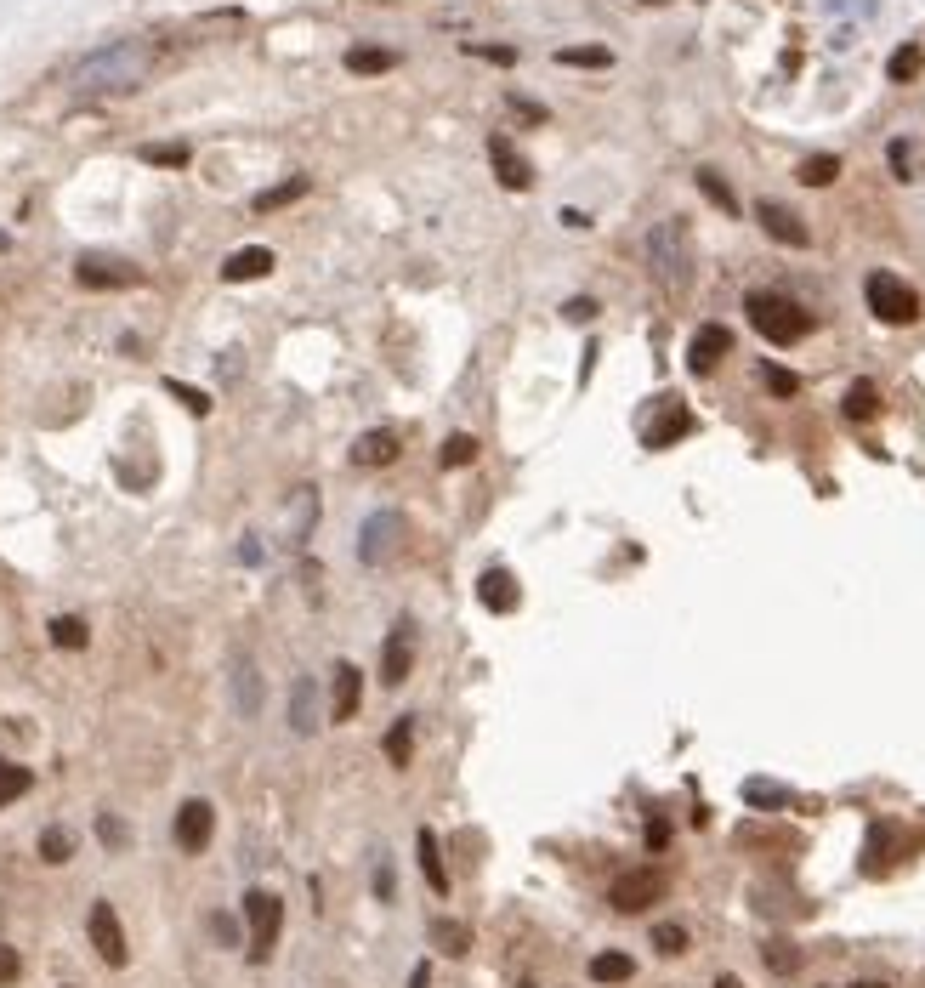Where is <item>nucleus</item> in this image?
<instances>
[{
	"mask_svg": "<svg viewBox=\"0 0 925 988\" xmlns=\"http://www.w3.org/2000/svg\"><path fill=\"white\" fill-rule=\"evenodd\" d=\"M409 671H415V636H409V625H398L381 648V682L398 688V682H409Z\"/></svg>",
	"mask_w": 925,
	"mask_h": 988,
	"instance_id": "nucleus-12",
	"label": "nucleus"
},
{
	"mask_svg": "<svg viewBox=\"0 0 925 988\" xmlns=\"http://www.w3.org/2000/svg\"><path fill=\"white\" fill-rule=\"evenodd\" d=\"M142 159H148V165H188V148H182V142H148Z\"/></svg>",
	"mask_w": 925,
	"mask_h": 988,
	"instance_id": "nucleus-39",
	"label": "nucleus"
},
{
	"mask_svg": "<svg viewBox=\"0 0 925 988\" xmlns=\"http://www.w3.org/2000/svg\"><path fill=\"white\" fill-rule=\"evenodd\" d=\"M52 642H57V648H74V653H80V648H86V642H91L86 619H74V614L52 619Z\"/></svg>",
	"mask_w": 925,
	"mask_h": 988,
	"instance_id": "nucleus-32",
	"label": "nucleus"
},
{
	"mask_svg": "<svg viewBox=\"0 0 925 988\" xmlns=\"http://www.w3.org/2000/svg\"><path fill=\"white\" fill-rule=\"evenodd\" d=\"M437 460H443V466H472V460H477V438H472V432H454V438L443 443V455H437Z\"/></svg>",
	"mask_w": 925,
	"mask_h": 988,
	"instance_id": "nucleus-35",
	"label": "nucleus"
},
{
	"mask_svg": "<svg viewBox=\"0 0 925 988\" xmlns=\"http://www.w3.org/2000/svg\"><path fill=\"white\" fill-rule=\"evenodd\" d=\"M511 108H517V114H528V120H545V108L528 103V97H511Z\"/></svg>",
	"mask_w": 925,
	"mask_h": 988,
	"instance_id": "nucleus-49",
	"label": "nucleus"
},
{
	"mask_svg": "<svg viewBox=\"0 0 925 988\" xmlns=\"http://www.w3.org/2000/svg\"><path fill=\"white\" fill-rule=\"evenodd\" d=\"M97 835H103L108 847H120V841H125V830L114 824V818H97Z\"/></svg>",
	"mask_w": 925,
	"mask_h": 988,
	"instance_id": "nucleus-48",
	"label": "nucleus"
},
{
	"mask_svg": "<svg viewBox=\"0 0 925 988\" xmlns=\"http://www.w3.org/2000/svg\"><path fill=\"white\" fill-rule=\"evenodd\" d=\"M925 69V57H920V46H903V52H891V63H886V74L903 86V80H914V74Z\"/></svg>",
	"mask_w": 925,
	"mask_h": 988,
	"instance_id": "nucleus-36",
	"label": "nucleus"
},
{
	"mask_svg": "<svg viewBox=\"0 0 925 988\" xmlns=\"http://www.w3.org/2000/svg\"><path fill=\"white\" fill-rule=\"evenodd\" d=\"M159 46L154 40H108L103 52H91L74 63L69 74V91L74 97H125V91H137L154 69Z\"/></svg>",
	"mask_w": 925,
	"mask_h": 988,
	"instance_id": "nucleus-1",
	"label": "nucleus"
},
{
	"mask_svg": "<svg viewBox=\"0 0 925 988\" xmlns=\"http://www.w3.org/2000/svg\"><path fill=\"white\" fill-rule=\"evenodd\" d=\"M653 949L659 954H687V932H681L676 920H659V926H653Z\"/></svg>",
	"mask_w": 925,
	"mask_h": 988,
	"instance_id": "nucleus-37",
	"label": "nucleus"
},
{
	"mask_svg": "<svg viewBox=\"0 0 925 988\" xmlns=\"http://www.w3.org/2000/svg\"><path fill=\"white\" fill-rule=\"evenodd\" d=\"M744 313H750V324L772 341V347H795L801 336H812V313H806L801 301L778 296V290H750V296H744Z\"/></svg>",
	"mask_w": 925,
	"mask_h": 988,
	"instance_id": "nucleus-3",
	"label": "nucleus"
},
{
	"mask_svg": "<svg viewBox=\"0 0 925 988\" xmlns=\"http://www.w3.org/2000/svg\"><path fill=\"white\" fill-rule=\"evenodd\" d=\"M647 267H653V279L681 296L687 284H693V239H687V222L681 216H664L659 228L647 233Z\"/></svg>",
	"mask_w": 925,
	"mask_h": 988,
	"instance_id": "nucleus-2",
	"label": "nucleus"
},
{
	"mask_svg": "<svg viewBox=\"0 0 925 988\" xmlns=\"http://www.w3.org/2000/svg\"><path fill=\"white\" fill-rule=\"evenodd\" d=\"M795 177L806 182V188H829V182L840 177V159L835 154H812V159H801V171Z\"/></svg>",
	"mask_w": 925,
	"mask_h": 988,
	"instance_id": "nucleus-29",
	"label": "nucleus"
},
{
	"mask_svg": "<svg viewBox=\"0 0 925 988\" xmlns=\"http://www.w3.org/2000/svg\"><path fill=\"white\" fill-rule=\"evenodd\" d=\"M392 892H398V881H392V869L381 864V869H375V898L386 903V898H392Z\"/></svg>",
	"mask_w": 925,
	"mask_h": 988,
	"instance_id": "nucleus-46",
	"label": "nucleus"
},
{
	"mask_svg": "<svg viewBox=\"0 0 925 988\" xmlns=\"http://www.w3.org/2000/svg\"><path fill=\"white\" fill-rule=\"evenodd\" d=\"M432 943L449 954V960H460V954L472 949V926H466V920H432Z\"/></svg>",
	"mask_w": 925,
	"mask_h": 988,
	"instance_id": "nucleus-24",
	"label": "nucleus"
},
{
	"mask_svg": "<svg viewBox=\"0 0 925 988\" xmlns=\"http://www.w3.org/2000/svg\"><path fill=\"white\" fill-rule=\"evenodd\" d=\"M165 392H171V398H182L193 415H205V409H210V398H205L199 387H188V381H165Z\"/></svg>",
	"mask_w": 925,
	"mask_h": 988,
	"instance_id": "nucleus-40",
	"label": "nucleus"
},
{
	"mask_svg": "<svg viewBox=\"0 0 925 988\" xmlns=\"http://www.w3.org/2000/svg\"><path fill=\"white\" fill-rule=\"evenodd\" d=\"M273 273V250L267 245H250V250H233L222 262V279L227 284H250V279H267Z\"/></svg>",
	"mask_w": 925,
	"mask_h": 988,
	"instance_id": "nucleus-17",
	"label": "nucleus"
},
{
	"mask_svg": "<svg viewBox=\"0 0 925 988\" xmlns=\"http://www.w3.org/2000/svg\"><path fill=\"white\" fill-rule=\"evenodd\" d=\"M409 988H432V971H426V966H415V977H409Z\"/></svg>",
	"mask_w": 925,
	"mask_h": 988,
	"instance_id": "nucleus-50",
	"label": "nucleus"
},
{
	"mask_svg": "<svg viewBox=\"0 0 925 988\" xmlns=\"http://www.w3.org/2000/svg\"><path fill=\"white\" fill-rule=\"evenodd\" d=\"M40 858H46V864H69L74 858V835L69 830H46L40 835Z\"/></svg>",
	"mask_w": 925,
	"mask_h": 988,
	"instance_id": "nucleus-34",
	"label": "nucleus"
},
{
	"mask_svg": "<svg viewBox=\"0 0 925 988\" xmlns=\"http://www.w3.org/2000/svg\"><path fill=\"white\" fill-rule=\"evenodd\" d=\"M245 926H250V960L267 966L279 949V926H284V903L273 892H250L245 898Z\"/></svg>",
	"mask_w": 925,
	"mask_h": 988,
	"instance_id": "nucleus-5",
	"label": "nucleus"
},
{
	"mask_svg": "<svg viewBox=\"0 0 925 988\" xmlns=\"http://www.w3.org/2000/svg\"><path fill=\"white\" fill-rule=\"evenodd\" d=\"M358 705H364V676H358V665H335L330 716H335V722H352V716H358Z\"/></svg>",
	"mask_w": 925,
	"mask_h": 988,
	"instance_id": "nucleus-16",
	"label": "nucleus"
},
{
	"mask_svg": "<svg viewBox=\"0 0 925 988\" xmlns=\"http://www.w3.org/2000/svg\"><path fill=\"white\" fill-rule=\"evenodd\" d=\"M767 966L772 971H795V966H801V954L789 949V943H767Z\"/></svg>",
	"mask_w": 925,
	"mask_h": 988,
	"instance_id": "nucleus-42",
	"label": "nucleus"
},
{
	"mask_svg": "<svg viewBox=\"0 0 925 988\" xmlns=\"http://www.w3.org/2000/svg\"><path fill=\"white\" fill-rule=\"evenodd\" d=\"M591 977L596 983H630V977H636V960L619 954V949H608V954H596L591 960Z\"/></svg>",
	"mask_w": 925,
	"mask_h": 988,
	"instance_id": "nucleus-25",
	"label": "nucleus"
},
{
	"mask_svg": "<svg viewBox=\"0 0 925 988\" xmlns=\"http://www.w3.org/2000/svg\"><path fill=\"white\" fill-rule=\"evenodd\" d=\"M687 432H693V415L681 404H664V415L647 426V449H670V443H681Z\"/></svg>",
	"mask_w": 925,
	"mask_h": 988,
	"instance_id": "nucleus-19",
	"label": "nucleus"
},
{
	"mask_svg": "<svg viewBox=\"0 0 925 988\" xmlns=\"http://www.w3.org/2000/svg\"><path fill=\"white\" fill-rule=\"evenodd\" d=\"M857 988H886V983H857Z\"/></svg>",
	"mask_w": 925,
	"mask_h": 988,
	"instance_id": "nucleus-53",
	"label": "nucleus"
},
{
	"mask_svg": "<svg viewBox=\"0 0 925 988\" xmlns=\"http://www.w3.org/2000/svg\"><path fill=\"white\" fill-rule=\"evenodd\" d=\"M398 534H403L398 517H392V512H375V517L364 523V534H358V557H364V563H386V551L398 546Z\"/></svg>",
	"mask_w": 925,
	"mask_h": 988,
	"instance_id": "nucleus-14",
	"label": "nucleus"
},
{
	"mask_svg": "<svg viewBox=\"0 0 925 988\" xmlns=\"http://www.w3.org/2000/svg\"><path fill=\"white\" fill-rule=\"evenodd\" d=\"M381 750H386V761H392V767L403 773V767L415 761V716H398V722H392V733H386V744H381Z\"/></svg>",
	"mask_w": 925,
	"mask_h": 988,
	"instance_id": "nucleus-23",
	"label": "nucleus"
},
{
	"mask_svg": "<svg viewBox=\"0 0 925 988\" xmlns=\"http://www.w3.org/2000/svg\"><path fill=\"white\" fill-rule=\"evenodd\" d=\"M23 790H29V767H18V761H0V807H12Z\"/></svg>",
	"mask_w": 925,
	"mask_h": 988,
	"instance_id": "nucleus-33",
	"label": "nucleus"
},
{
	"mask_svg": "<svg viewBox=\"0 0 925 988\" xmlns=\"http://www.w3.org/2000/svg\"><path fill=\"white\" fill-rule=\"evenodd\" d=\"M647 6H653V0H647Z\"/></svg>",
	"mask_w": 925,
	"mask_h": 988,
	"instance_id": "nucleus-54",
	"label": "nucleus"
},
{
	"mask_svg": "<svg viewBox=\"0 0 925 988\" xmlns=\"http://www.w3.org/2000/svg\"><path fill=\"white\" fill-rule=\"evenodd\" d=\"M761 375H767V387L778 392V398H795V392H801V381H795V375H789V370H778V364H767V370H761Z\"/></svg>",
	"mask_w": 925,
	"mask_h": 988,
	"instance_id": "nucleus-41",
	"label": "nucleus"
},
{
	"mask_svg": "<svg viewBox=\"0 0 925 988\" xmlns=\"http://www.w3.org/2000/svg\"><path fill=\"white\" fill-rule=\"evenodd\" d=\"M210 830H216V807L210 801H182L176 807V847L182 852H205Z\"/></svg>",
	"mask_w": 925,
	"mask_h": 988,
	"instance_id": "nucleus-9",
	"label": "nucleus"
},
{
	"mask_svg": "<svg viewBox=\"0 0 925 988\" xmlns=\"http://www.w3.org/2000/svg\"><path fill=\"white\" fill-rule=\"evenodd\" d=\"M466 52H483L489 63H517V52H511V46H466Z\"/></svg>",
	"mask_w": 925,
	"mask_h": 988,
	"instance_id": "nucleus-47",
	"label": "nucleus"
},
{
	"mask_svg": "<svg viewBox=\"0 0 925 988\" xmlns=\"http://www.w3.org/2000/svg\"><path fill=\"white\" fill-rule=\"evenodd\" d=\"M0 250H12V239H6V233H0Z\"/></svg>",
	"mask_w": 925,
	"mask_h": 988,
	"instance_id": "nucleus-52",
	"label": "nucleus"
},
{
	"mask_svg": "<svg viewBox=\"0 0 925 988\" xmlns=\"http://www.w3.org/2000/svg\"><path fill=\"white\" fill-rule=\"evenodd\" d=\"M86 932H91V949L103 954V966H125V960H131V949H125V932H120V915H114V903H91Z\"/></svg>",
	"mask_w": 925,
	"mask_h": 988,
	"instance_id": "nucleus-8",
	"label": "nucleus"
},
{
	"mask_svg": "<svg viewBox=\"0 0 925 988\" xmlns=\"http://www.w3.org/2000/svg\"><path fill=\"white\" fill-rule=\"evenodd\" d=\"M290 727H296V733H318V727H324L318 722V682L313 676H301L296 693H290Z\"/></svg>",
	"mask_w": 925,
	"mask_h": 988,
	"instance_id": "nucleus-20",
	"label": "nucleus"
},
{
	"mask_svg": "<svg viewBox=\"0 0 925 988\" xmlns=\"http://www.w3.org/2000/svg\"><path fill=\"white\" fill-rule=\"evenodd\" d=\"M392 460H398V432L392 426H375V432H364V438L352 443V466H364V472L392 466Z\"/></svg>",
	"mask_w": 925,
	"mask_h": 988,
	"instance_id": "nucleus-15",
	"label": "nucleus"
},
{
	"mask_svg": "<svg viewBox=\"0 0 925 988\" xmlns=\"http://www.w3.org/2000/svg\"><path fill=\"white\" fill-rule=\"evenodd\" d=\"M557 63H562V69H608L613 52H608V46H562Z\"/></svg>",
	"mask_w": 925,
	"mask_h": 988,
	"instance_id": "nucleus-28",
	"label": "nucleus"
},
{
	"mask_svg": "<svg viewBox=\"0 0 925 988\" xmlns=\"http://www.w3.org/2000/svg\"><path fill=\"white\" fill-rule=\"evenodd\" d=\"M489 159H494V177L506 182L511 194H523L528 182H534V165L511 148V137H489Z\"/></svg>",
	"mask_w": 925,
	"mask_h": 988,
	"instance_id": "nucleus-13",
	"label": "nucleus"
},
{
	"mask_svg": "<svg viewBox=\"0 0 925 988\" xmlns=\"http://www.w3.org/2000/svg\"><path fill=\"white\" fill-rule=\"evenodd\" d=\"M670 847V824L664 818H647V852H664Z\"/></svg>",
	"mask_w": 925,
	"mask_h": 988,
	"instance_id": "nucleus-44",
	"label": "nucleus"
},
{
	"mask_svg": "<svg viewBox=\"0 0 925 988\" xmlns=\"http://www.w3.org/2000/svg\"><path fill=\"white\" fill-rule=\"evenodd\" d=\"M392 63H398V57L386 52V46H352V52H347V69L352 74H386Z\"/></svg>",
	"mask_w": 925,
	"mask_h": 988,
	"instance_id": "nucleus-27",
	"label": "nucleus"
},
{
	"mask_svg": "<svg viewBox=\"0 0 925 988\" xmlns=\"http://www.w3.org/2000/svg\"><path fill=\"white\" fill-rule=\"evenodd\" d=\"M744 801H755V807H784L789 790H778V784H767V778H750V784H744Z\"/></svg>",
	"mask_w": 925,
	"mask_h": 988,
	"instance_id": "nucleus-38",
	"label": "nucleus"
},
{
	"mask_svg": "<svg viewBox=\"0 0 925 988\" xmlns=\"http://www.w3.org/2000/svg\"><path fill=\"white\" fill-rule=\"evenodd\" d=\"M415 847H420V875H426V886H432L437 898L449 892V869H443V847H437V835L432 830H420L415 835Z\"/></svg>",
	"mask_w": 925,
	"mask_h": 988,
	"instance_id": "nucleus-21",
	"label": "nucleus"
},
{
	"mask_svg": "<svg viewBox=\"0 0 925 988\" xmlns=\"http://www.w3.org/2000/svg\"><path fill=\"white\" fill-rule=\"evenodd\" d=\"M210 932L222 937L227 949H239V920H233V915H210Z\"/></svg>",
	"mask_w": 925,
	"mask_h": 988,
	"instance_id": "nucleus-43",
	"label": "nucleus"
},
{
	"mask_svg": "<svg viewBox=\"0 0 925 988\" xmlns=\"http://www.w3.org/2000/svg\"><path fill=\"white\" fill-rule=\"evenodd\" d=\"M863 296H869V313L880 318V324H914V318H920V296H914L897 273H869Z\"/></svg>",
	"mask_w": 925,
	"mask_h": 988,
	"instance_id": "nucleus-4",
	"label": "nucleus"
},
{
	"mask_svg": "<svg viewBox=\"0 0 925 988\" xmlns=\"http://www.w3.org/2000/svg\"><path fill=\"white\" fill-rule=\"evenodd\" d=\"M233 693H239V710H245V716L262 710V671H256L250 659H233Z\"/></svg>",
	"mask_w": 925,
	"mask_h": 988,
	"instance_id": "nucleus-22",
	"label": "nucleus"
},
{
	"mask_svg": "<svg viewBox=\"0 0 925 988\" xmlns=\"http://www.w3.org/2000/svg\"><path fill=\"white\" fill-rule=\"evenodd\" d=\"M301 194H307V177H290V182H279V188H267V194H256V216H267V211H284V205H296Z\"/></svg>",
	"mask_w": 925,
	"mask_h": 988,
	"instance_id": "nucleus-26",
	"label": "nucleus"
},
{
	"mask_svg": "<svg viewBox=\"0 0 925 988\" xmlns=\"http://www.w3.org/2000/svg\"><path fill=\"white\" fill-rule=\"evenodd\" d=\"M727 353H733V330H727V324H704L699 336L687 341V370H693V375H710Z\"/></svg>",
	"mask_w": 925,
	"mask_h": 988,
	"instance_id": "nucleus-10",
	"label": "nucleus"
},
{
	"mask_svg": "<svg viewBox=\"0 0 925 988\" xmlns=\"http://www.w3.org/2000/svg\"><path fill=\"white\" fill-rule=\"evenodd\" d=\"M846 415H852V421H874V415H880V392H874V381H852V392H846Z\"/></svg>",
	"mask_w": 925,
	"mask_h": 988,
	"instance_id": "nucleus-30",
	"label": "nucleus"
},
{
	"mask_svg": "<svg viewBox=\"0 0 925 988\" xmlns=\"http://www.w3.org/2000/svg\"><path fill=\"white\" fill-rule=\"evenodd\" d=\"M477 602H483L489 614H511V608H517V580H511L506 568H489V574L477 580Z\"/></svg>",
	"mask_w": 925,
	"mask_h": 988,
	"instance_id": "nucleus-18",
	"label": "nucleus"
},
{
	"mask_svg": "<svg viewBox=\"0 0 925 988\" xmlns=\"http://www.w3.org/2000/svg\"><path fill=\"white\" fill-rule=\"evenodd\" d=\"M74 279L86 284V290H131V284H142V267L120 262V256H80Z\"/></svg>",
	"mask_w": 925,
	"mask_h": 988,
	"instance_id": "nucleus-7",
	"label": "nucleus"
},
{
	"mask_svg": "<svg viewBox=\"0 0 925 988\" xmlns=\"http://www.w3.org/2000/svg\"><path fill=\"white\" fill-rule=\"evenodd\" d=\"M716 988H744V983H738V977H716Z\"/></svg>",
	"mask_w": 925,
	"mask_h": 988,
	"instance_id": "nucleus-51",
	"label": "nucleus"
},
{
	"mask_svg": "<svg viewBox=\"0 0 925 988\" xmlns=\"http://www.w3.org/2000/svg\"><path fill=\"white\" fill-rule=\"evenodd\" d=\"M562 318H568V324H591V318H596V301H585V296L568 301V307H562Z\"/></svg>",
	"mask_w": 925,
	"mask_h": 988,
	"instance_id": "nucleus-45",
	"label": "nucleus"
},
{
	"mask_svg": "<svg viewBox=\"0 0 925 988\" xmlns=\"http://www.w3.org/2000/svg\"><path fill=\"white\" fill-rule=\"evenodd\" d=\"M699 194L716 205V211H727V216H738V194L721 182V171H699Z\"/></svg>",
	"mask_w": 925,
	"mask_h": 988,
	"instance_id": "nucleus-31",
	"label": "nucleus"
},
{
	"mask_svg": "<svg viewBox=\"0 0 925 988\" xmlns=\"http://www.w3.org/2000/svg\"><path fill=\"white\" fill-rule=\"evenodd\" d=\"M755 222H761V228L778 239V245H789V250H806V245H812L806 222L789 211V205H772V199H761V205H755Z\"/></svg>",
	"mask_w": 925,
	"mask_h": 988,
	"instance_id": "nucleus-11",
	"label": "nucleus"
},
{
	"mask_svg": "<svg viewBox=\"0 0 925 988\" xmlns=\"http://www.w3.org/2000/svg\"><path fill=\"white\" fill-rule=\"evenodd\" d=\"M664 898V869L642 864V869H625L619 881H613L608 903L619 909V915H642V909H653V903Z\"/></svg>",
	"mask_w": 925,
	"mask_h": 988,
	"instance_id": "nucleus-6",
	"label": "nucleus"
}]
</instances>
